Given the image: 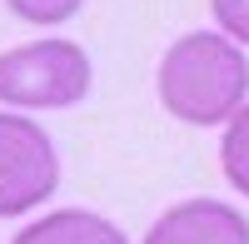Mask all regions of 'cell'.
Returning a JSON list of instances; mask_svg holds the SVG:
<instances>
[{"instance_id": "obj_8", "label": "cell", "mask_w": 249, "mask_h": 244, "mask_svg": "<svg viewBox=\"0 0 249 244\" xmlns=\"http://www.w3.org/2000/svg\"><path fill=\"white\" fill-rule=\"evenodd\" d=\"M210 10L219 20V30L239 40V45H249V0H210Z\"/></svg>"}, {"instance_id": "obj_4", "label": "cell", "mask_w": 249, "mask_h": 244, "mask_svg": "<svg viewBox=\"0 0 249 244\" xmlns=\"http://www.w3.org/2000/svg\"><path fill=\"white\" fill-rule=\"evenodd\" d=\"M144 244H249V219L224 205V199H184V205L164 209Z\"/></svg>"}, {"instance_id": "obj_3", "label": "cell", "mask_w": 249, "mask_h": 244, "mask_svg": "<svg viewBox=\"0 0 249 244\" xmlns=\"http://www.w3.org/2000/svg\"><path fill=\"white\" fill-rule=\"evenodd\" d=\"M60 185L55 139L30 115H0V219L30 214Z\"/></svg>"}, {"instance_id": "obj_1", "label": "cell", "mask_w": 249, "mask_h": 244, "mask_svg": "<svg viewBox=\"0 0 249 244\" xmlns=\"http://www.w3.org/2000/svg\"><path fill=\"white\" fill-rule=\"evenodd\" d=\"M160 105L179 125H224L249 95V60L244 45L214 30H190L160 55L155 70Z\"/></svg>"}, {"instance_id": "obj_7", "label": "cell", "mask_w": 249, "mask_h": 244, "mask_svg": "<svg viewBox=\"0 0 249 244\" xmlns=\"http://www.w3.org/2000/svg\"><path fill=\"white\" fill-rule=\"evenodd\" d=\"M5 5H10L20 20H30V25H65V20L80 15L85 0H5Z\"/></svg>"}, {"instance_id": "obj_2", "label": "cell", "mask_w": 249, "mask_h": 244, "mask_svg": "<svg viewBox=\"0 0 249 244\" xmlns=\"http://www.w3.org/2000/svg\"><path fill=\"white\" fill-rule=\"evenodd\" d=\"M90 95V55L75 40H30L0 55V105L70 110Z\"/></svg>"}, {"instance_id": "obj_5", "label": "cell", "mask_w": 249, "mask_h": 244, "mask_svg": "<svg viewBox=\"0 0 249 244\" xmlns=\"http://www.w3.org/2000/svg\"><path fill=\"white\" fill-rule=\"evenodd\" d=\"M10 244H124V234L95 209H55L25 225Z\"/></svg>"}, {"instance_id": "obj_6", "label": "cell", "mask_w": 249, "mask_h": 244, "mask_svg": "<svg viewBox=\"0 0 249 244\" xmlns=\"http://www.w3.org/2000/svg\"><path fill=\"white\" fill-rule=\"evenodd\" d=\"M219 170L224 179L249 199V105H239L224 120V139H219Z\"/></svg>"}]
</instances>
